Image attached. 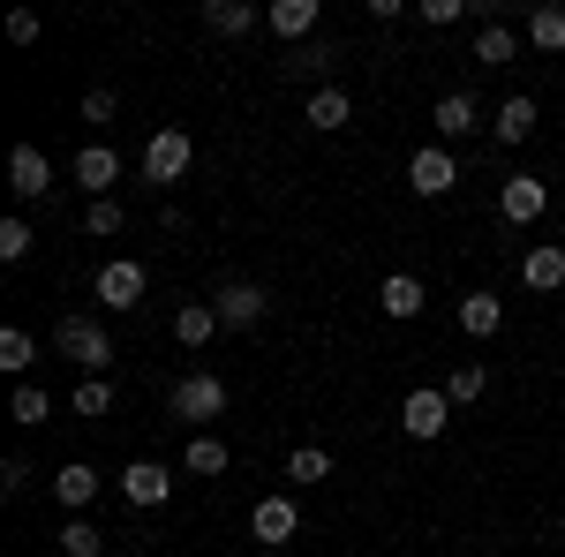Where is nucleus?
<instances>
[{
    "instance_id": "f3484780",
    "label": "nucleus",
    "mask_w": 565,
    "mask_h": 557,
    "mask_svg": "<svg viewBox=\"0 0 565 557\" xmlns=\"http://www.w3.org/2000/svg\"><path fill=\"white\" fill-rule=\"evenodd\" d=\"M98 490H106V482H98V468H84V460H68V468L53 474V497H61L68 513H84V505L98 497Z\"/></svg>"
},
{
    "instance_id": "f257e3e1",
    "label": "nucleus",
    "mask_w": 565,
    "mask_h": 557,
    "mask_svg": "<svg viewBox=\"0 0 565 557\" xmlns=\"http://www.w3.org/2000/svg\"><path fill=\"white\" fill-rule=\"evenodd\" d=\"M53 346L84 369V377H106V362H114V340H106V324H90V317H61L53 324Z\"/></svg>"
},
{
    "instance_id": "412c9836",
    "label": "nucleus",
    "mask_w": 565,
    "mask_h": 557,
    "mask_svg": "<svg viewBox=\"0 0 565 557\" xmlns=\"http://www.w3.org/2000/svg\"><path fill=\"white\" fill-rule=\"evenodd\" d=\"M332 61H340V53H332L324 39H309V45H287V76H295V84H317V76H324ZM317 90H324V84H317Z\"/></svg>"
},
{
    "instance_id": "ddd939ff",
    "label": "nucleus",
    "mask_w": 565,
    "mask_h": 557,
    "mask_svg": "<svg viewBox=\"0 0 565 557\" xmlns=\"http://www.w3.org/2000/svg\"><path fill=\"white\" fill-rule=\"evenodd\" d=\"M521 287H535V294H558L565 287V249L558 242H535L521 257Z\"/></svg>"
},
{
    "instance_id": "72a5a7b5",
    "label": "nucleus",
    "mask_w": 565,
    "mask_h": 557,
    "mask_svg": "<svg viewBox=\"0 0 565 557\" xmlns=\"http://www.w3.org/2000/svg\"><path fill=\"white\" fill-rule=\"evenodd\" d=\"M15 422H45V392L39 385H15Z\"/></svg>"
},
{
    "instance_id": "6e6552de",
    "label": "nucleus",
    "mask_w": 565,
    "mask_h": 557,
    "mask_svg": "<svg viewBox=\"0 0 565 557\" xmlns=\"http://www.w3.org/2000/svg\"><path fill=\"white\" fill-rule=\"evenodd\" d=\"M8 189H15L23 204H39L45 189H53V167H45L39 143H15V151H8Z\"/></svg>"
},
{
    "instance_id": "393cba45",
    "label": "nucleus",
    "mask_w": 565,
    "mask_h": 557,
    "mask_svg": "<svg viewBox=\"0 0 565 557\" xmlns=\"http://www.w3.org/2000/svg\"><path fill=\"white\" fill-rule=\"evenodd\" d=\"M212 332H218V309H212V301H189V309L174 317V340L181 346H204Z\"/></svg>"
},
{
    "instance_id": "20e7f679",
    "label": "nucleus",
    "mask_w": 565,
    "mask_h": 557,
    "mask_svg": "<svg viewBox=\"0 0 565 557\" xmlns=\"http://www.w3.org/2000/svg\"><path fill=\"white\" fill-rule=\"evenodd\" d=\"M498 212L513 218V226H535V218L551 212V189H543L535 173H505V189H498Z\"/></svg>"
},
{
    "instance_id": "f8f14e48",
    "label": "nucleus",
    "mask_w": 565,
    "mask_h": 557,
    "mask_svg": "<svg viewBox=\"0 0 565 557\" xmlns=\"http://www.w3.org/2000/svg\"><path fill=\"white\" fill-rule=\"evenodd\" d=\"M476 121H482V106L468 98V90H445L430 106V129L445 136V143H460V136H476Z\"/></svg>"
},
{
    "instance_id": "0eeeda50",
    "label": "nucleus",
    "mask_w": 565,
    "mask_h": 557,
    "mask_svg": "<svg viewBox=\"0 0 565 557\" xmlns=\"http://www.w3.org/2000/svg\"><path fill=\"white\" fill-rule=\"evenodd\" d=\"M181 173H189V136L159 129L151 143H143V181H159V189H167V181H181Z\"/></svg>"
},
{
    "instance_id": "f03ea898",
    "label": "nucleus",
    "mask_w": 565,
    "mask_h": 557,
    "mask_svg": "<svg viewBox=\"0 0 565 557\" xmlns=\"http://www.w3.org/2000/svg\"><path fill=\"white\" fill-rule=\"evenodd\" d=\"M167 407H174V422H218V415H226V385L196 369V377H181V385H174Z\"/></svg>"
},
{
    "instance_id": "c9c22d12",
    "label": "nucleus",
    "mask_w": 565,
    "mask_h": 557,
    "mask_svg": "<svg viewBox=\"0 0 565 557\" xmlns=\"http://www.w3.org/2000/svg\"><path fill=\"white\" fill-rule=\"evenodd\" d=\"M8 39H15V45H39V15H31V8H15V15H8Z\"/></svg>"
},
{
    "instance_id": "b1692460",
    "label": "nucleus",
    "mask_w": 565,
    "mask_h": 557,
    "mask_svg": "<svg viewBox=\"0 0 565 557\" xmlns=\"http://www.w3.org/2000/svg\"><path fill=\"white\" fill-rule=\"evenodd\" d=\"M513 53H521V39H513L505 23H482L476 31V61L482 68H513Z\"/></svg>"
},
{
    "instance_id": "4be33fe9",
    "label": "nucleus",
    "mask_w": 565,
    "mask_h": 557,
    "mask_svg": "<svg viewBox=\"0 0 565 557\" xmlns=\"http://www.w3.org/2000/svg\"><path fill=\"white\" fill-rule=\"evenodd\" d=\"M498 324H505V301L498 294H468L460 301V332H468V340H490Z\"/></svg>"
},
{
    "instance_id": "423d86ee",
    "label": "nucleus",
    "mask_w": 565,
    "mask_h": 557,
    "mask_svg": "<svg viewBox=\"0 0 565 557\" xmlns=\"http://www.w3.org/2000/svg\"><path fill=\"white\" fill-rule=\"evenodd\" d=\"M167 490H174V474L159 468V460H129V468H121V497H129L136 513H159Z\"/></svg>"
},
{
    "instance_id": "7ed1b4c3",
    "label": "nucleus",
    "mask_w": 565,
    "mask_h": 557,
    "mask_svg": "<svg viewBox=\"0 0 565 557\" xmlns=\"http://www.w3.org/2000/svg\"><path fill=\"white\" fill-rule=\"evenodd\" d=\"M452 181H460V159H452L445 143H423V151L407 159V189H415V196H452Z\"/></svg>"
},
{
    "instance_id": "7c9ffc66",
    "label": "nucleus",
    "mask_w": 565,
    "mask_h": 557,
    "mask_svg": "<svg viewBox=\"0 0 565 557\" xmlns=\"http://www.w3.org/2000/svg\"><path fill=\"white\" fill-rule=\"evenodd\" d=\"M0 257H8V264L31 257V218H0Z\"/></svg>"
},
{
    "instance_id": "a211bd4d",
    "label": "nucleus",
    "mask_w": 565,
    "mask_h": 557,
    "mask_svg": "<svg viewBox=\"0 0 565 557\" xmlns=\"http://www.w3.org/2000/svg\"><path fill=\"white\" fill-rule=\"evenodd\" d=\"M377 309L399 317V324H407V317H423V279H415V271H392L385 287H377Z\"/></svg>"
},
{
    "instance_id": "f704fd0d",
    "label": "nucleus",
    "mask_w": 565,
    "mask_h": 557,
    "mask_svg": "<svg viewBox=\"0 0 565 557\" xmlns=\"http://www.w3.org/2000/svg\"><path fill=\"white\" fill-rule=\"evenodd\" d=\"M460 15H468L460 0H423V23H437V31H445V23H460Z\"/></svg>"
},
{
    "instance_id": "5701e85b",
    "label": "nucleus",
    "mask_w": 565,
    "mask_h": 557,
    "mask_svg": "<svg viewBox=\"0 0 565 557\" xmlns=\"http://www.w3.org/2000/svg\"><path fill=\"white\" fill-rule=\"evenodd\" d=\"M490 136H498V143H527V136H535V98H505L498 121H490Z\"/></svg>"
},
{
    "instance_id": "bb28decb",
    "label": "nucleus",
    "mask_w": 565,
    "mask_h": 557,
    "mask_svg": "<svg viewBox=\"0 0 565 557\" xmlns=\"http://www.w3.org/2000/svg\"><path fill=\"white\" fill-rule=\"evenodd\" d=\"M482 392H490V377H482V362H460V369L445 377V399H452V407H476Z\"/></svg>"
},
{
    "instance_id": "a878e982",
    "label": "nucleus",
    "mask_w": 565,
    "mask_h": 557,
    "mask_svg": "<svg viewBox=\"0 0 565 557\" xmlns=\"http://www.w3.org/2000/svg\"><path fill=\"white\" fill-rule=\"evenodd\" d=\"M31 362H39V340H31L23 324H8V332H0V369H8V377H23Z\"/></svg>"
},
{
    "instance_id": "2f4dec72",
    "label": "nucleus",
    "mask_w": 565,
    "mask_h": 557,
    "mask_svg": "<svg viewBox=\"0 0 565 557\" xmlns=\"http://www.w3.org/2000/svg\"><path fill=\"white\" fill-rule=\"evenodd\" d=\"M114 407V377H84L76 385V415H106Z\"/></svg>"
},
{
    "instance_id": "aec40b11",
    "label": "nucleus",
    "mask_w": 565,
    "mask_h": 557,
    "mask_svg": "<svg viewBox=\"0 0 565 557\" xmlns=\"http://www.w3.org/2000/svg\"><path fill=\"white\" fill-rule=\"evenodd\" d=\"M527 45H535V53H565V8L558 0L527 8Z\"/></svg>"
},
{
    "instance_id": "2eb2a0df",
    "label": "nucleus",
    "mask_w": 565,
    "mask_h": 557,
    "mask_svg": "<svg viewBox=\"0 0 565 557\" xmlns=\"http://www.w3.org/2000/svg\"><path fill=\"white\" fill-rule=\"evenodd\" d=\"M76 181L90 189V204H98V196H106V189L121 181V159H114L106 143H84V151H76Z\"/></svg>"
},
{
    "instance_id": "4468645a",
    "label": "nucleus",
    "mask_w": 565,
    "mask_h": 557,
    "mask_svg": "<svg viewBox=\"0 0 565 557\" xmlns=\"http://www.w3.org/2000/svg\"><path fill=\"white\" fill-rule=\"evenodd\" d=\"M264 23H271L287 45H309V39H317V0H271Z\"/></svg>"
},
{
    "instance_id": "dca6fc26",
    "label": "nucleus",
    "mask_w": 565,
    "mask_h": 557,
    "mask_svg": "<svg viewBox=\"0 0 565 557\" xmlns=\"http://www.w3.org/2000/svg\"><path fill=\"white\" fill-rule=\"evenodd\" d=\"M302 121H309V129H324V136H332V129H348V121H354V106H348V90H340V84H324V90H309V106H302Z\"/></svg>"
},
{
    "instance_id": "e433bc0d",
    "label": "nucleus",
    "mask_w": 565,
    "mask_h": 557,
    "mask_svg": "<svg viewBox=\"0 0 565 557\" xmlns=\"http://www.w3.org/2000/svg\"><path fill=\"white\" fill-rule=\"evenodd\" d=\"M84 121H114V90H90V98H84Z\"/></svg>"
},
{
    "instance_id": "9b49d317",
    "label": "nucleus",
    "mask_w": 565,
    "mask_h": 557,
    "mask_svg": "<svg viewBox=\"0 0 565 557\" xmlns=\"http://www.w3.org/2000/svg\"><path fill=\"white\" fill-rule=\"evenodd\" d=\"M98 301H106V309H136V301H143V264H129V257L98 264Z\"/></svg>"
},
{
    "instance_id": "1a4fd4ad",
    "label": "nucleus",
    "mask_w": 565,
    "mask_h": 557,
    "mask_svg": "<svg viewBox=\"0 0 565 557\" xmlns=\"http://www.w3.org/2000/svg\"><path fill=\"white\" fill-rule=\"evenodd\" d=\"M445 415H452V399H445V392H407L399 429H407L415 444H430V437H445Z\"/></svg>"
},
{
    "instance_id": "c756f323",
    "label": "nucleus",
    "mask_w": 565,
    "mask_h": 557,
    "mask_svg": "<svg viewBox=\"0 0 565 557\" xmlns=\"http://www.w3.org/2000/svg\"><path fill=\"white\" fill-rule=\"evenodd\" d=\"M61 550H68V557H98V550H106V535H98L90 519H68V527H61Z\"/></svg>"
},
{
    "instance_id": "c85d7f7f",
    "label": "nucleus",
    "mask_w": 565,
    "mask_h": 557,
    "mask_svg": "<svg viewBox=\"0 0 565 557\" xmlns=\"http://www.w3.org/2000/svg\"><path fill=\"white\" fill-rule=\"evenodd\" d=\"M189 474H226V444L218 437H189V460H181Z\"/></svg>"
},
{
    "instance_id": "473e14b6",
    "label": "nucleus",
    "mask_w": 565,
    "mask_h": 557,
    "mask_svg": "<svg viewBox=\"0 0 565 557\" xmlns=\"http://www.w3.org/2000/svg\"><path fill=\"white\" fill-rule=\"evenodd\" d=\"M84 226L98 234V242H106V234H121V204H114V196H98V204L84 212Z\"/></svg>"
},
{
    "instance_id": "cd10ccee",
    "label": "nucleus",
    "mask_w": 565,
    "mask_h": 557,
    "mask_svg": "<svg viewBox=\"0 0 565 557\" xmlns=\"http://www.w3.org/2000/svg\"><path fill=\"white\" fill-rule=\"evenodd\" d=\"M324 474H332L324 444H295V452H287V482H324Z\"/></svg>"
},
{
    "instance_id": "6ab92c4d",
    "label": "nucleus",
    "mask_w": 565,
    "mask_h": 557,
    "mask_svg": "<svg viewBox=\"0 0 565 557\" xmlns=\"http://www.w3.org/2000/svg\"><path fill=\"white\" fill-rule=\"evenodd\" d=\"M204 23H212L218 39H242V31L264 23V8H249V0H204Z\"/></svg>"
},
{
    "instance_id": "39448f33",
    "label": "nucleus",
    "mask_w": 565,
    "mask_h": 557,
    "mask_svg": "<svg viewBox=\"0 0 565 557\" xmlns=\"http://www.w3.org/2000/svg\"><path fill=\"white\" fill-rule=\"evenodd\" d=\"M212 309H218V324H226V332H249V324H264V309H271V301H264V287H249V279H226Z\"/></svg>"
},
{
    "instance_id": "9d476101",
    "label": "nucleus",
    "mask_w": 565,
    "mask_h": 557,
    "mask_svg": "<svg viewBox=\"0 0 565 557\" xmlns=\"http://www.w3.org/2000/svg\"><path fill=\"white\" fill-rule=\"evenodd\" d=\"M295 527H302L295 497H264L257 513H249V535H257L264 550H287V543H295Z\"/></svg>"
}]
</instances>
